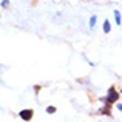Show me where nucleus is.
Here are the masks:
<instances>
[{
  "label": "nucleus",
  "mask_w": 122,
  "mask_h": 122,
  "mask_svg": "<svg viewBox=\"0 0 122 122\" xmlns=\"http://www.w3.org/2000/svg\"><path fill=\"white\" fill-rule=\"evenodd\" d=\"M116 99H117V93H116V90L111 86V88L108 90V96H107V99H105V102H107V104H113V102H116Z\"/></svg>",
  "instance_id": "f257e3e1"
},
{
  "label": "nucleus",
  "mask_w": 122,
  "mask_h": 122,
  "mask_svg": "<svg viewBox=\"0 0 122 122\" xmlns=\"http://www.w3.org/2000/svg\"><path fill=\"white\" fill-rule=\"evenodd\" d=\"M20 117L23 121H31V117H33V110H22L20 111Z\"/></svg>",
  "instance_id": "f03ea898"
},
{
  "label": "nucleus",
  "mask_w": 122,
  "mask_h": 122,
  "mask_svg": "<svg viewBox=\"0 0 122 122\" xmlns=\"http://www.w3.org/2000/svg\"><path fill=\"white\" fill-rule=\"evenodd\" d=\"M104 33H110V22L108 20H104V26H102Z\"/></svg>",
  "instance_id": "7ed1b4c3"
},
{
  "label": "nucleus",
  "mask_w": 122,
  "mask_h": 122,
  "mask_svg": "<svg viewBox=\"0 0 122 122\" xmlns=\"http://www.w3.org/2000/svg\"><path fill=\"white\" fill-rule=\"evenodd\" d=\"M114 19H116V23H121V12L119 11H114Z\"/></svg>",
  "instance_id": "20e7f679"
},
{
  "label": "nucleus",
  "mask_w": 122,
  "mask_h": 122,
  "mask_svg": "<svg viewBox=\"0 0 122 122\" xmlns=\"http://www.w3.org/2000/svg\"><path fill=\"white\" fill-rule=\"evenodd\" d=\"M94 25H96V15H93V17L91 19H90V26H94Z\"/></svg>",
  "instance_id": "39448f33"
},
{
  "label": "nucleus",
  "mask_w": 122,
  "mask_h": 122,
  "mask_svg": "<svg viewBox=\"0 0 122 122\" xmlns=\"http://www.w3.org/2000/svg\"><path fill=\"white\" fill-rule=\"evenodd\" d=\"M46 111H48V113H54V111H56V108H54V107H48Z\"/></svg>",
  "instance_id": "423d86ee"
},
{
  "label": "nucleus",
  "mask_w": 122,
  "mask_h": 122,
  "mask_svg": "<svg viewBox=\"0 0 122 122\" xmlns=\"http://www.w3.org/2000/svg\"><path fill=\"white\" fill-rule=\"evenodd\" d=\"M8 2H9V0H3V2H2V6H3V8H5V6H8Z\"/></svg>",
  "instance_id": "0eeeda50"
},
{
  "label": "nucleus",
  "mask_w": 122,
  "mask_h": 122,
  "mask_svg": "<svg viewBox=\"0 0 122 122\" xmlns=\"http://www.w3.org/2000/svg\"><path fill=\"white\" fill-rule=\"evenodd\" d=\"M117 108H119V110L122 111V104H119V105H117Z\"/></svg>",
  "instance_id": "6e6552de"
}]
</instances>
